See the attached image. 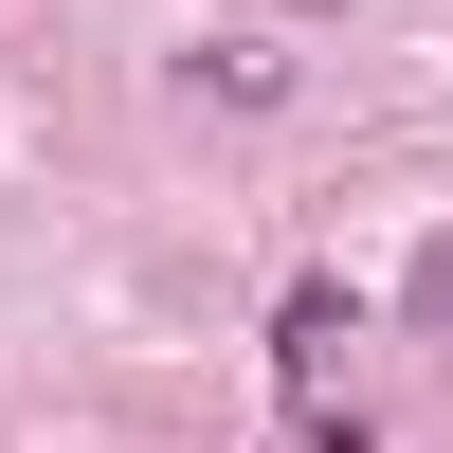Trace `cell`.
<instances>
[{"instance_id":"obj_1","label":"cell","mask_w":453,"mask_h":453,"mask_svg":"<svg viewBox=\"0 0 453 453\" xmlns=\"http://www.w3.org/2000/svg\"><path fill=\"white\" fill-rule=\"evenodd\" d=\"M418 326H435V345H453V218H435V236H418Z\"/></svg>"}]
</instances>
